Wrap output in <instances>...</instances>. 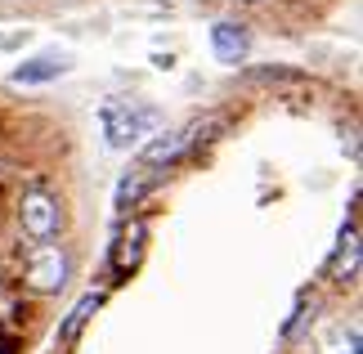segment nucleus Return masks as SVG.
Here are the masks:
<instances>
[{
    "label": "nucleus",
    "instance_id": "nucleus-1",
    "mask_svg": "<svg viewBox=\"0 0 363 354\" xmlns=\"http://www.w3.org/2000/svg\"><path fill=\"white\" fill-rule=\"evenodd\" d=\"M63 197L50 193V189H27L23 202H18V229L27 243H59L63 233Z\"/></svg>",
    "mask_w": 363,
    "mask_h": 354
},
{
    "label": "nucleus",
    "instance_id": "nucleus-2",
    "mask_svg": "<svg viewBox=\"0 0 363 354\" xmlns=\"http://www.w3.org/2000/svg\"><path fill=\"white\" fill-rule=\"evenodd\" d=\"M72 278V256L63 251V243H36L27 251V265H23V282L32 287L36 296H54L67 287Z\"/></svg>",
    "mask_w": 363,
    "mask_h": 354
},
{
    "label": "nucleus",
    "instance_id": "nucleus-3",
    "mask_svg": "<svg viewBox=\"0 0 363 354\" xmlns=\"http://www.w3.org/2000/svg\"><path fill=\"white\" fill-rule=\"evenodd\" d=\"M157 121L152 108H130V104H108L104 108V131H108V148H130L139 144V135Z\"/></svg>",
    "mask_w": 363,
    "mask_h": 354
},
{
    "label": "nucleus",
    "instance_id": "nucleus-4",
    "mask_svg": "<svg viewBox=\"0 0 363 354\" xmlns=\"http://www.w3.org/2000/svg\"><path fill=\"white\" fill-rule=\"evenodd\" d=\"M211 50H216L220 63H233V67H238V63L247 59V50H251V32H247L242 23L220 18V23L211 27Z\"/></svg>",
    "mask_w": 363,
    "mask_h": 354
},
{
    "label": "nucleus",
    "instance_id": "nucleus-5",
    "mask_svg": "<svg viewBox=\"0 0 363 354\" xmlns=\"http://www.w3.org/2000/svg\"><path fill=\"white\" fill-rule=\"evenodd\" d=\"M179 153H184V135L162 131V135H152L148 144L139 148V166H144V171H157V166H171Z\"/></svg>",
    "mask_w": 363,
    "mask_h": 354
},
{
    "label": "nucleus",
    "instance_id": "nucleus-6",
    "mask_svg": "<svg viewBox=\"0 0 363 354\" xmlns=\"http://www.w3.org/2000/svg\"><path fill=\"white\" fill-rule=\"evenodd\" d=\"M94 309H99V296H94V292H90V296H81V301L72 305V314H67V319H63V328H59V341H63V345H72V341H77L81 328L90 323Z\"/></svg>",
    "mask_w": 363,
    "mask_h": 354
},
{
    "label": "nucleus",
    "instance_id": "nucleus-7",
    "mask_svg": "<svg viewBox=\"0 0 363 354\" xmlns=\"http://www.w3.org/2000/svg\"><path fill=\"white\" fill-rule=\"evenodd\" d=\"M67 72V59H36V63H27V67H13V81H50V77H63Z\"/></svg>",
    "mask_w": 363,
    "mask_h": 354
},
{
    "label": "nucleus",
    "instance_id": "nucleus-8",
    "mask_svg": "<svg viewBox=\"0 0 363 354\" xmlns=\"http://www.w3.org/2000/svg\"><path fill=\"white\" fill-rule=\"evenodd\" d=\"M121 243H125V247L117 251V265L125 269V265H135V256H139V243H144V229H139V224H130V233H125Z\"/></svg>",
    "mask_w": 363,
    "mask_h": 354
},
{
    "label": "nucleus",
    "instance_id": "nucleus-9",
    "mask_svg": "<svg viewBox=\"0 0 363 354\" xmlns=\"http://www.w3.org/2000/svg\"><path fill=\"white\" fill-rule=\"evenodd\" d=\"M139 193H144V179H130V175H125L121 179V189H117V206H130V202H139Z\"/></svg>",
    "mask_w": 363,
    "mask_h": 354
},
{
    "label": "nucleus",
    "instance_id": "nucleus-10",
    "mask_svg": "<svg viewBox=\"0 0 363 354\" xmlns=\"http://www.w3.org/2000/svg\"><path fill=\"white\" fill-rule=\"evenodd\" d=\"M242 5H260V0H242Z\"/></svg>",
    "mask_w": 363,
    "mask_h": 354
}]
</instances>
